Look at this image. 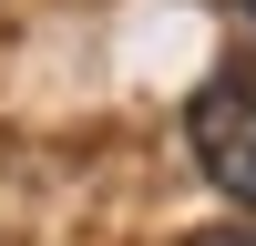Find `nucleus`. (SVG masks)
Listing matches in <instances>:
<instances>
[{
	"label": "nucleus",
	"mask_w": 256,
	"mask_h": 246,
	"mask_svg": "<svg viewBox=\"0 0 256 246\" xmlns=\"http://www.w3.org/2000/svg\"><path fill=\"white\" fill-rule=\"evenodd\" d=\"M184 134H195L205 174H216L236 205H256V62H226V72L184 102Z\"/></svg>",
	"instance_id": "obj_1"
},
{
	"label": "nucleus",
	"mask_w": 256,
	"mask_h": 246,
	"mask_svg": "<svg viewBox=\"0 0 256 246\" xmlns=\"http://www.w3.org/2000/svg\"><path fill=\"white\" fill-rule=\"evenodd\" d=\"M205 246H256V226H226V236H205Z\"/></svg>",
	"instance_id": "obj_2"
},
{
	"label": "nucleus",
	"mask_w": 256,
	"mask_h": 246,
	"mask_svg": "<svg viewBox=\"0 0 256 246\" xmlns=\"http://www.w3.org/2000/svg\"><path fill=\"white\" fill-rule=\"evenodd\" d=\"M246 20H256V0H246Z\"/></svg>",
	"instance_id": "obj_3"
}]
</instances>
